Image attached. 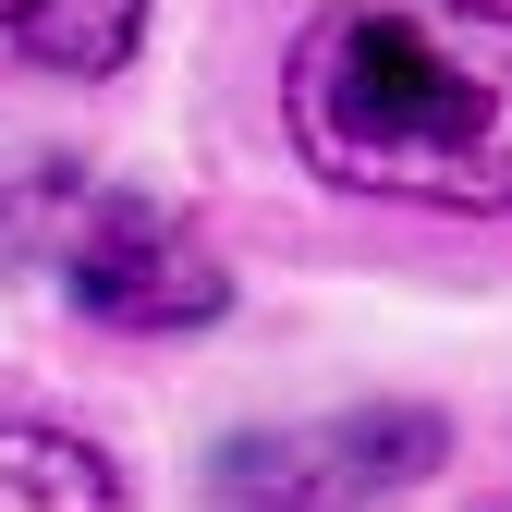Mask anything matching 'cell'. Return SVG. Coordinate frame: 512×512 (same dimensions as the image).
I'll return each mask as SVG.
<instances>
[{
    "instance_id": "cell-1",
    "label": "cell",
    "mask_w": 512,
    "mask_h": 512,
    "mask_svg": "<svg viewBox=\"0 0 512 512\" xmlns=\"http://www.w3.org/2000/svg\"><path fill=\"white\" fill-rule=\"evenodd\" d=\"M281 122L342 196L512 220V0H330L293 37Z\"/></svg>"
},
{
    "instance_id": "cell-2",
    "label": "cell",
    "mask_w": 512,
    "mask_h": 512,
    "mask_svg": "<svg viewBox=\"0 0 512 512\" xmlns=\"http://www.w3.org/2000/svg\"><path fill=\"white\" fill-rule=\"evenodd\" d=\"M439 452H452V427L427 403H366V415H330V427H269V439H232L220 452V512H366L415 488Z\"/></svg>"
},
{
    "instance_id": "cell-3",
    "label": "cell",
    "mask_w": 512,
    "mask_h": 512,
    "mask_svg": "<svg viewBox=\"0 0 512 512\" xmlns=\"http://www.w3.org/2000/svg\"><path fill=\"white\" fill-rule=\"evenodd\" d=\"M61 293H74L98 330H208L232 305V269L208 256V232L159 208V196H86L61 232Z\"/></svg>"
},
{
    "instance_id": "cell-4",
    "label": "cell",
    "mask_w": 512,
    "mask_h": 512,
    "mask_svg": "<svg viewBox=\"0 0 512 512\" xmlns=\"http://www.w3.org/2000/svg\"><path fill=\"white\" fill-rule=\"evenodd\" d=\"M147 37V0H0V49L37 74H122Z\"/></svg>"
},
{
    "instance_id": "cell-5",
    "label": "cell",
    "mask_w": 512,
    "mask_h": 512,
    "mask_svg": "<svg viewBox=\"0 0 512 512\" xmlns=\"http://www.w3.org/2000/svg\"><path fill=\"white\" fill-rule=\"evenodd\" d=\"M0 512H135L122 476L61 427H0Z\"/></svg>"
}]
</instances>
